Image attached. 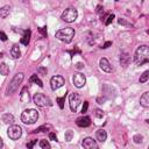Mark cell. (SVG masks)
Listing matches in <instances>:
<instances>
[{"label": "cell", "instance_id": "d4e9b609", "mask_svg": "<svg viewBox=\"0 0 149 149\" xmlns=\"http://www.w3.org/2000/svg\"><path fill=\"white\" fill-rule=\"evenodd\" d=\"M50 128H51L50 125H43V126L38 127L37 129H35L34 132H35V133H38V132H47V129H50Z\"/></svg>", "mask_w": 149, "mask_h": 149}, {"label": "cell", "instance_id": "4dcf8cb0", "mask_svg": "<svg viewBox=\"0 0 149 149\" xmlns=\"http://www.w3.org/2000/svg\"><path fill=\"white\" fill-rule=\"evenodd\" d=\"M87 107H88V102L87 101H84V105H83V108H81V113H86L87 112Z\"/></svg>", "mask_w": 149, "mask_h": 149}, {"label": "cell", "instance_id": "f546056e", "mask_svg": "<svg viewBox=\"0 0 149 149\" xmlns=\"http://www.w3.org/2000/svg\"><path fill=\"white\" fill-rule=\"evenodd\" d=\"M113 19H114V15H113V14H109V15L107 16V20L105 21V24H106V26H108V24L113 21Z\"/></svg>", "mask_w": 149, "mask_h": 149}, {"label": "cell", "instance_id": "74e56055", "mask_svg": "<svg viewBox=\"0 0 149 149\" xmlns=\"http://www.w3.org/2000/svg\"><path fill=\"white\" fill-rule=\"evenodd\" d=\"M109 45H112V42H109V41H108V42H106V43L102 45V48H104V49H106V48H108Z\"/></svg>", "mask_w": 149, "mask_h": 149}, {"label": "cell", "instance_id": "d6986e66", "mask_svg": "<svg viewBox=\"0 0 149 149\" xmlns=\"http://www.w3.org/2000/svg\"><path fill=\"white\" fill-rule=\"evenodd\" d=\"M2 121H3L5 123L12 125V123L14 122V116H13L12 114H9V113H5V114L2 115Z\"/></svg>", "mask_w": 149, "mask_h": 149}, {"label": "cell", "instance_id": "f1b7e54d", "mask_svg": "<svg viewBox=\"0 0 149 149\" xmlns=\"http://www.w3.org/2000/svg\"><path fill=\"white\" fill-rule=\"evenodd\" d=\"M64 100H65V97L57 98V102H58V105H59V107H61V108H63V107H64Z\"/></svg>", "mask_w": 149, "mask_h": 149}, {"label": "cell", "instance_id": "1f68e13d", "mask_svg": "<svg viewBox=\"0 0 149 149\" xmlns=\"http://www.w3.org/2000/svg\"><path fill=\"white\" fill-rule=\"evenodd\" d=\"M49 139L52 140V141H57V135L51 132V133H49Z\"/></svg>", "mask_w": 149, "mask_h": 149}, {"label": "cell", "instance_id": "4316f807", "mask_svg": "<svg viewBox=\"0 0 149 149\" xmlns=\"http://www.w3.org/2000/svg\"><path fill=\"white\" fill-rule=\"evenodd\" d=\"M72 135H73V132H72V130H68V132L65 133V135H64V136H65V141H68V142L71 141V140H72Z\"/></svg>", "mask_w": 149, "mask_h": 149}, {"label": "cell", "instance_id": "b9f144b4", "mask_svg": "<svg viewBox=\"0 0 149 149\" xmlns=\"http://www.w3.org/2000/svg\"><path fill=\"white\" fill-rule=\"evenodd\" d=\"M147 34H148V35H149V29H148V30H147Z\"/></svg>", "mask_w": 149, "mask_h": 149}, {"label": "cell", "instance_id": "ba28073f", "mask_svg": "<svg viewBox=\"0 0 149 149\" xmlns=\"http://www.w3.org/2000/svg\"><path fill=\"white\" fill-rule=\"evenodd\" d=\"M72 81H73V85H74L76 87L80 88V87H83V86L85 85V83H86V78H85V76H84L83 73L77 72V73L73 74Z\"/></svg>", "mask_w": 149, "mask_h": 149}, {"label": "cell", "instance_id": "8fae6325", "mask_svg": "<svg viewBox=\"0 0 149 149\" xmlns=\"http://www.w3.org/2000/svg\"><path fill=\"white\" fill-rule=\"evenodd\" d=\"M81 146H83L84 148H86V149H93V148H97V143H95V141H94L93 139H91V137H86V139H84L83 142H81Z\"/></svg>", "mask_w": 149, "mask_h": 149}, {"label": "cell", "instance_id": "603a6c76", "mask_svg": "<svg viewBox=\"0 0 149 149\" xmlns=\"http://www.w3.org/2000/svg\"><path fill=\"white\" fill-rule=\"evenodd\" d=\"M147 80H149V70H147V71H144L142 74H141V77H140V79H139V81L141 83V84H143V83H146Z\"/></svg>", "mask_w": 149, "mask_h": 149}, {"label": "cell", "instance_id": "8992f818", "mask_svg": "<svg viewBox=\"0 0 149 149\" xmlns=\"http://www.w3.org/2000/svg\"><path fill=\"white\" fill-rule=\"evenodd\" d=\"M33 101H34L37 106H41V107H43V106H51V105H52L51 100H50L47 95H44L43 93H36V94L33 97Z\"/></svg>", "mask_w": 149, "mask_h": 149}, {"label": "cell", "instance_id": "8d00e7d4", "mask_svg": "<svg viewBox=\"0 0 149 149\" xmlns=\"http://www.w3.org/2000/svg\"><path fill=\"white\" fill-rule=\"evenodd\" d=\"M0 36H1V40H2V41H6V40H7V36H6V34H5L3 31L0 33Z\"/></svg>", "mask_w": 149, "mask_h": 149}, {"label": "cell", "instance_id": "484cf974", "mask_svg": "<svg viewBox=\"0 0 149 149\" xmlns=\"http://www.w3.org/2000/svg\"><path fill=\"white\" fill-rule=\"evenodd\" d=\"M40 147L43 148V149H50V144L47 140H41L40 141Z\"/></svg>", "mask_w": 149, "mask_h": 149}, {"label": "cell", "instance_id": "7c38bea8", "mask_svg": "<svg viewBox=\"0 0 149 149\" xmlns=\"http://www.w3.org/2000/svg\"><path fill=\"white\" fill-rule=\"evenodd\" d=\"M99 64H100V69L102 71H105V72H112V66H111L109 62L106 58H101L100 62H99Z\"/></svg>", "mask_w": 149, "mask_h": 149}, {"label": "cell", "instance_id": "7a4b0ae2", "mask_svg": "<svg viewBox=\"0 0 149 149\" xmlns=\"http://www.w3.org/2000/svg\"><path fill=\"white\" fill-rule=\"evenodd\" d=\"M55 36H56V38H58L59 41H62L64 43H70L74 36V30H73V28L68 27V28H64V29L56 31Z\"/></svg>", "mask_w": 149, "mask_h": 149}, {"label": "cell", "instance_id": "f35d334b", "mask_svg": "<svg viewBox=\"0 0 149 149\" xmlns=\"http://www.w3.org/2000/svg\"><path fill=\"white\" fill-rule=\"evenodd\" d=\"M119 23H120V24H127V22H126L123 19H119Z\"/></svg>", "mask_w": 149, "mask_h": 149}, {"label": "cell", "instance_id": "3957f363", "mask_svg": "<svg viewBox=\"0 0 149 149\" xmlns=\"http://www.w3.org/2000/svg\"><path fill=\"white\" fill-rule=\"evenodd\" d=\"M38 119V112L34 108H29V109H26L22 112L21 114V120L23 123L26 125H31V123H35Z\"/></svg>", "mask_w": 149, "mask_h": 149}, {"label": "cell", "instance_id": "d6a6232c", "mask_svg": "<svg viewBox=\"0 0 149 149\" xmlns=\"http://www.w3.org/2000/svg\"><path fill=\"white\" fill-rule=\"evenodd\" d=\"M95 115H97L98 118H102V116H104V112H102L101 109H95Z\"/></svg>", "mask_w": 149, "mask_h": 149}, {"label": "cell", "instance_id": "6da1fadb", "mask_svg": "<svg viewBox=\"0 0 149 149\" xmlns=\"http://www.w3.org/2000/svg\"><path fill=\"white\" fill-rule=\"evenodd\" d=\"M134 61H135L136 65H139V66H141L146 63H149V47L140 45L135 51Z\"/></svg>", "mask_w": 149, "mask_h": 149}, {"label": "cell", "instance_id": "4fadbf2b", "mask_svg": "<svg viewBox=\"0 0 149 149\" xmlns=\"http://www.w3.org/2000/svg\"><path fill=\"white\" fill-rule=\"evenodd\" d=\"M76 123H77L79 127H87V126H90L91 120H90L88 116H80V118L77 119Z\"/></svg>", "mask_w": 149, "mask_h": 149}, {"label": "cell", "instance_id": "7bdbcfd3", "mask_svg": "<svg viewBox=\"0 0 149 149\" xmlns=\"http://www.w3.org/2000/svg\"><path fill=\"white\" fill-rule=\"evenodd\" d=\"M115 1H118V0H115Z\"/></svg>", "mask_w": 149, "mask_h": 149}, {"label": "cell", "instance_id": "2e32d148", "mask_svg": "<svg viewBox=\"0 0 149 149\" xmlns=\"http://www.w3.org/2000/svg\"><path fill=\"white\" fill-rule=\"evenodd\" d=\"M29 41H30V30L28 29V30H24V34H23V36L21 38V43L23 45H28Z\"/></svg>", "mask_w": 149, "mask_h": 149}, {"label": "cell", "instance_id": "52a82bcc", "mask_svg": "<svg viewBox=\"0 0 149 149\" xmlns=\"http://www.w3.org/2000/svg\"><path fill=\"white\" fill-rule=\"evenodd\" d=\"M21 134H22L21 127L20 126H16V125H12L8 128V130H7V135L9 136L10 140H17V139H20Z\"/></svg>", "mask_w": 149, "mask_h": 149}, {"label": "cell", "instance_id": "5b68a950", "mask_svg": "<svg viewBox=\"0 0 149 149\" xmlns=\"http://www.w3.org/2000/svg\"><path fill=\"white\" fill-rule=\"evenodd\" d=\"M77 15H78V13H77V9H74V8L70 7V8H66V9H65V10L62 13V16H61V19H62L63 21H65V22H69V23H71V22L76 21V19H77Z\"/></svg>", "mask_w": 149, "mask_h": 149}, {"label": "cell", "instance_id": "ab89813d", "mask_svg": "<svg viewBox=\"0 0 149 149\" xmlns=\"http://www.w3.org/2000/svg\"><path fill=\"white\" fill-rule=\"evenodd\" d=\"M83 66H84V65H83L81 63H77V65H76V68H77V69H81Z\"/></svg>", "mask_w": 149, "mask_h": 149}, {"label": "cell", "instance_id": "9c48e42d", "mask_svg": "<svg viewBox=\"0 0 149 149\" xmlns=\"http://www.w3.org/2000/svg\"><path fill=\"white\" fill-rule=\"evenodd\" d=\"M69 104H70V108L72 112H76L79 104H80V98L77 93H71L69 97Z\"/></svg>", "mask_w": 149, "mask_h": 149}, {"label": "cell", "instance_id": "ffe728a7", "mask_svg": "<svg viewBox=\"0 0 149 149\" xmlns=\"http://www.w3.org/2000/svg\"><path fill=\"white\" fill-rule=\"evenodd\" d=\"M120 63H121V65H123V66H127L128 65V63H129V56H128V54H122L121 55V57H120Z\"/></svg>", "mask_w": 149, "mask_h": 149}, {"label": "cell", "instance_id": "60d3db41", "mask_svg": "<svg viewBox=\"0 0 149 149\" xmlns=\"http://www.w3.org/2000/svg\"><path fill=\"white\" fill-rule=\"evenodd\" d=\"M146 121H147V123H148V125H149V119H147V120H146Z\"/></svg>", "mask_w": 149, "mask_h": 149}, {"label": "cell", "instance_id": "ac0fdd59", "mask_svg": "<svg viewBox=\"0 0 149 149\" xmlns=\"http://www.w3.org/2000/svg\"><path fill=\"white\" fill-rule=\"evenodd\" d=\"M20 98H21V100L23 102H29V93H28V88L27 87H24L22 90V92L20 94Z\"/></svg>", "mask_w": 149, "mask_h": 149}, {"label": "cell", "instance_id": "5bb4252c", "mask_svg": "<svg viewBox=\"0 0 149 149\" xmlns=\"http://www.w3.org/2000/svg\"><path fill=\"white\" fill-rule=\"evenodd\" d=\"M95 136H97V140H98L99 142H105L106 139H107V133H106L104 129H99V130H97Z\"/></svg>", "mask_w": 149, "mask_h": 149}, {"label": "cell", "instance_id": "7402d4cb", "mask_svg": "<svg viewBox=\"0 0 149 149\" xmlns=\"http://www.w3.org/2000/svg\"><path fill=\"white\" fill-rule=\"evenodd\" d=\"M9 6H3L1 9H0V16L2 17V19H5L8 14H9Z\"/></svg>", "mask_w": 149, "mask_h": 149}, {"label": "cell", "instance_id": "e0dca14e", "mask_svg": "<svg viewBox=\"0 0 149 149\" xmlns=\"http://www.w3.org/2000/svg\"><path fill=\"white\" fill-rule=\"evenodd\" d=\"M10 56H12L13 58H19V57L21 56L19 45H13V48L10 49Z\"/></svg>", "mask_w": 149, "mask_h": 149}, {"label": "cell", "instance_id": "44dd1931", "mask_svg": "<svg viewBox=\"0 0 149 149\" xmlns=\"http://www.w3.org/2000/svg\"><path fill=\"white\" fill-rule=\"evenodd\" d=\"M29 81H30V83H35V84H37L40 87H43V84H42V81L40 80V78L37 77V74H33V76L30 77Z\"/></svg>", "mask_w": 149, "mask_h": 149}, {"label": "cell", "instance_id": "836d02e7", "mask_svg": "<svg viewBox=\"0 0 149 149\" xmlns=\"http://www.w3.org/2000/svg\"><path fill=\"white\" fill-rule=\"evenodd\" d=\"M36 142H37V140H33V141H30L29 143H27V147H28V148H33Z\"/></svg>", "mask_w": 149, "mask_h": 149}, {"label": "cell", "instance_id": "83f0119b", "mask_svg": "<svg viewBox=\"0 0 149 149\" xmlns=\"http://www.w3.org/2000/svg\"><path fill=\"white\" fill-rule=\"evenodd\" d=\"M133 140H134L135 143H142V141H143V136L137 134V135H135V136L133 137Z\"/></svg>", "mask_w": 149, "mask_h": 149}, {"label": "cell", "instance_id": "9a60e30c", "mask_svg": "<svg viewBox=\"0 0 149 149\" xmlns=\"http://www.w3.org/2000/svg\"><path fill=\"white\" fill-rule=\"evenodd\" d=\"M140 104L143 106V107H149V91L143 93L140 98Z\"/></svg>", "mask_w": 149, "mask_h": 149}, {"label": "cell", "instance_id": "e575fe53", "mask_svg": "<svg viewBox=\"0 0 149 149\" xmlns=\"http://www.w3.org/2000/svg\"><path fill=\"white\" fill-rule=\"evenodd\" d=\"M38 72L40 73H42V74H47V69H44V68H38Z\"/></svg>", "mask_w": 149, "mask_h": 149}, {"label": "cell", "instance_id": "30bf717a", "mask_svg": "<svg viewBox=\"0 0 149 149\" xmlns=\"http://www.w3.org/2000/svg\"><path fill=\"white\" fill-rule=\"evenodd\" d=\"M64 83H65V80H64V78L62 76H54L51 78V80H50V86L55 91V90L62 87L64 85Z\"/></svg>", "mask_w": 149, "mask_h": 149}, {"label": "cell", "instance_id": "cb8c5ba5", "mask_svg": "<svg viewBox=\"0 0 149 149\" xmlns=\"http://www.w3.org/2000/svg\"><path fill=\"white\" fill-rule=\"evenodd\" d=\"M0 72H1V74H3V76L8 74L9 69L7 68V65H6L5 63H1V65H0Z\"/></svg>", "mask_w": 149, "mask_h": 149}, {"label": "cell", "instance_id": "d590c367", "mask_svg": "<svg viewBox=\"0 0 149 149\" xmlns=\"http://www.w3.org/2000/svg\"><path fill=\"white\" fill-rule=\"evenodd\" d=\"M40 31L42 33V35H43V36H45V35H47V27L41 28V29H40Z\"/></svg>", "mask_w": 149, "mask_h": 149}, {"label": "cell", "instance_id": "277c9868", "mask_svg": "<svg viewBox=\"0 0 149 149\" xmlns=\"http://www.w3.org/2000/svg\"><path fill=\"white\" fill-rule=\"evenodd\" d=\"M22 80H23V73H21V72L16 73V74L13 77L12 81L9 83V85H8V87H7L6 93H7V94H12L13 92H15V91L17 90V87H19V85L21 84V81H22Z\"/></svg>", "mask_w": 149, "mask_h": 149}]
</instances>
